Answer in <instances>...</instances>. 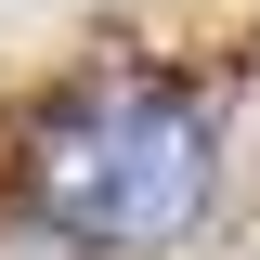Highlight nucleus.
Here are the masks:
<instances>
[{
	"label": "nucleus",
	"instance_id": "1",
	"mask_svg": "<svg viewBox=\"0 0 260 260\" xmlns=\"http://www.w3.org/2000/svg\"><path fill=\"white\" fill-rule=\"evenodd\" d=\"M208 182H221V143L182 91H143V78H104V91L52 104L26 143V208L65 247H169V234L208 221Z\"/></svg>",
	"mask_w": 260,
	"mask_h": 260
}]
</instances>
